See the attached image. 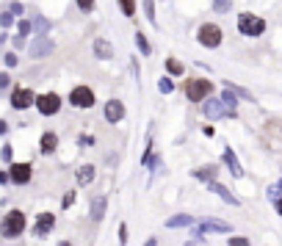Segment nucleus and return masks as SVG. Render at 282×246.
I'll use <instances>...</instances> for the list:
<instances>
[{
	"mask_svg": "<svg viewBox=\"0 0 282 246\" xmlns=\"http://www.w3.org/2000/svg\"><path fill=\"white\" fill-rule=\"evenodd\" d=\"M230 246H249V238H244V235H235V238H230Z\"/></svg>",
	"mask_w": 282,
	"mask_h": 246,
	"instance_id": "32",
	"label": "nucleus"
},
{
	"mask_svg": "<svg viewBox=\"0 0 282 246\" xmlns=\"http://www.w3.org/2000/svg\"><path fill=\"white\" fill-rule=\"evenodd\" d=\"M274 188H277V191H279V194H282V180H279V183H277V186H274Z\"/></svg>",
	"mask_w": 282,
	"mask_h": 246,
	"instance_id": "42",
	"label": "nucleus"
},
{
	"mask_svg": "<svg viewBox=\"0 0 282 246\" xmlns=\"http://www.w3.org/2000/svg\"><path fill=\"white\" fill-rule=\"evenodd\" d=\"M197 39H199V44H202V47H208V50H213V47H219V44H222L224 33H222V28H219V25L205 23V25H199Z\"/></svg>",
	"mask_w": 282,
	"mask_h": 246,
	"instance_id": "2",
	"label": "nucleus"
},
{
	"mask_svg": "<svg viewBox=\"0 0 282 246\" xmlns=\"http://www.w3.org/2000/svg\"><path fill=\"white\" fill-rule=\"evenodd\" d=\"M210 92H213V83H210V80H205V78H194V80L185 83V97H188L191 102L205 100Z\"/></svg>",
	"mask_w": 282,
	"mask_h": 246,
	"instance_id": "4",
	"label": "nucleus"
},
{
	"mask_svg": "<svg viewBox=\"0 0 282 246\" xmlns=\"http://www.w3.org/2000/svg\"><path fill=\"white\" fill-rule=\"evenodd\" d=\"M9 83H11V80H9V75H0V88H6Z\"/></svg>",
	"mask_w": 282,
	"mask_h": 246,
	"instance_id": "39",
	"label": "nucleus"
},
{
	"mask_svg": "<svg viewBox=\"0 0 282 246\" xmlns=\"http://www.w3.org/2000/svg\"><path fill=\"white\" fill-rule=\"evenodd\" d=\"M119 9L125 17H136V0H119Z\"/></svg>",
	"mask_w": 282,
	"mask_h": 246,
	"instance_id": "22",
	"label": "nucleus"
},
{
	"mask_svg": "<svg viewBox=\"0 0 282 246\" xmlns=\"http://www.w3.org/2000/svg\"><path fill=\"white\" fill-rule=\"evenodd\" d=\"M31 174H33L31 163H14V166L9 169V180L17 183V186H25V183L31 180Z\"/></svg>",
	"mask_w": 282,
	"mask_h": 246,
	"instance_id": "9",
	"label": "nucleus"
},
{
	"mask_svg": "<svg viewBox=\"0 0 282 246\" xmlns=\"http://www.w3.org/2000/svg\"><path fill=\"white\" fill-rule=\"evenodd\" d=\"M78 3V9L83 11V14H89V11H94V0H75Z\"/></svg>",
	"mask_w": 282,
	"mask_h": 246,
	"instance_id": "29",
	"label": "nucleus"
},
{
	"mask_svg": "<svg viewBox=\"0 0 282 246\" xmlns=\"http://www.w3.org/2000/svg\"><path fill=\"white\" fill-rule=\"evenodd\" d=\"M185 246H197V241H191V243H185Z\"/></svg>",
	"mask_w": 282,
	"mask_h": 246,
	"instance_id": "44",
	"label": "nucleus"
},
{
	"mask_svg": "<svg viewBox=\"0 0 282 246\" xmlns=\"http://www.w3.org/2000/svg\"><path fill=\"white\" fill-rule=\"evenodd\" d=\"M3 161H11V147H3Z\"/></svg>",
	"mask_w": 282,
	"mask_h": 246,
	"instance_id": "40",
	"label": "nucleus"
},
{
	"mask_svg": "<svg viewBox=\"0 0 282 246\" xmlns=\"http://www.w3.org/2000/svg\"><path fill=\"white\" fill-rule=\"evenodd\" d=\"M94 56H97V58H102V61H108V58L114 56V47L108 44L102 36H97V39H94Z\"/></svg>",
	"mask_w": 282,
	"mask_h": 246,
	"instance_id": "15",
	"label": "nucleus"
},
{
	"mask_svg": "<svg viewBox=\"0 0 282 246\" xmlns=\"http://www.w3.org/2000/svg\"><path fill=\"white\" fill-rule=\"evenodd\" d=\"M238 31L244 36H260L266 31V19L263 17H254V14H241L238 17Z\"/></svg>",
	"mask_w": 282,
	"mask_h": 246,
	"instance_id": "3",
	"label": "nucleus"
},
{
	"mask_svg": "<svg viewBox=\"0 0 282 246\" xmlns=\"http://www.w3.org/2000/svg\"><path fill=\"white\" fill-rule=\"evenodd\" d=\"M222 100H224V105H227V108H232V111H235V105H238V97H235V94H232V88H227V92L222 94Z\"/></svg>",
	"mask_w": 282,
	"mask_h": 246,
	"instance_id": "27",
	"label": "nucleus"
},
{
	"mask_svg": "<svg viewBox=\"0 0 282 246\" xmlns=\"http://www.w3.org/2000/svg\"><path fill=\"white\" fill-rule=\"evenodd\" d=\"M6 64H9V66H17V56H14V53H9V56H6Z\"/></svg>",
	"mask_w": 282,
	"mask_h": 246,
	"instance_id": "38",
	"label": "nucleus"
},
{
	"mask_svg": "<svg viewBox=\"0 0 282 246\" xmlns=\"http://www.w3.org/2000/svg\"><path fill=\"white\" fill-rule=\"evenodd\" d=\"M224 163L230 166V172L235 174V177H244V166H241V161L235 158V152H232V149H224Z\"/></svg>",
	"mask_w": 282,
	"mask_h": 246,
	"instance_id": "16",
	"label": "nucleus"
},
{
	"mask_svg": "<svg viewBox=\"0 0 282 246\" xmlns=\"http://www.w3.org/2000/svg\"><path fill=\"white\" fill-rule=\"evenodd\" d=\"M136 44H139V50L144 53V56H153V47H149V42H147L144 33H136Z\"/></svg>",
	"mask_w": 282,
	"mask_h": 246,
	"instance_id": "21",
	"label": "nucleus"
},
{
	"mask_svg": "<svg viewBox=\"0 0 282 246\" xmlns=\"http://www.w3.org/2000/svg\"><path fill=\"white\" fill-rule=\"evenodd\" d=\"M232 227L227 221H205L202 227H194V238H202L205 232H230Z\"/></svg>",
	"mask_w": 282,
	"mask_h": 246,
	"instance_id": "13",
	"label": "nucleus"
},
{
	"mask_svg": "<svg viewBox=\"0 0 282 246\" xmlns=\"http://www.w3.org/2000/svg\"><path fill=\"white\" fill-rule=\"evenodd\" d=\"M23 230H25V213L23 210H9L3 224H0L3 238H17V235H23Z\"/></svg>",
	"mask_w": 282,
	"mask_h": 246,
	"instance_id": "1",
	"label": "nucleus"
},
{
	"mask_svg": "<svg viewBox=\"0 0 282 246\" xmlns=\"http://www.w3.org/2000/svg\"><path fill=\"white\" fill-rule=\"evenodd\" d=\"M53 39H47V36H39V39H33V44H31V56L33 58H42V56H50L53 53Z\"/></svg>",
	"mask_w": 282,
	"mask_h": 246,
	"instance_id": "11",
	"label": "nucleus"
},
{
	"mask_svg": "<svg viewBox=\"0 0 282 246\" xmlns=\"http://www.w3.org/2000/svg\"><path fill=\"white\" fill-rule=\"evenodd\" d=\"M61 246H70V243H61Z\"/></svg>",
	"mask_w": 282,
	"mask_h": 246,
	"instance_id": "45",
	"label": "nucleus"
},
{
	"mask_svg": "<svg viewBox=\"0 0 282 246\" xmlns=\"http://www.w3.org/2000/svg\"><path fill=\"white\" fill-rule=\"evenodd\" d=\"M28 31H31V23L23 19V23H19V36H28Z\"/></svg>",
	"mask_w": 282,
	"mask_h": 246,
	"instance_id": "35",
	"label": "nucleus"
},
{
	"mask_svg": "<svg viewBox=\"0 0 282 246\" xmlns=\"http://www.w3.org/2000/svg\"><path fill=\"white\" fill-rule=\"evenodd\" d=\"M202 114L208 116V119H222V116H235V111H232V108H227L222 97H219V100H208V102H205V105H202Z\"/></svg>",
	"mask_w": 282,
	"mask_h": 246,
	"instance_id": "6",
	"label": "nucleus"
},
{
	"mask_svg": "<svg viewBox=\"0 0 282 246\" xmlns=\"http://www.w3.org/2000/svg\"><path fill=\"white\" fill-rule=\"evenodd\" d=\"M11 23H14V11H6V14L0 17V25H3V28H9Z\"/></svg>",
	"mask_w": 282,
	"mask_h": 246,
	"instance_id": "31",
	"label": "nucleus"
},
{
	"mask_svg": "<svg viewBox=\"0 0 282 246\" xmlns=\"http://www.w3.org/2000/svg\"><path fill=\"white\" fill-rule=\"evenodd\" d=\"M102 114H105L108 122H119L122 116H125V102H122V100H108L105 102V111H102Z\"/></svg>",
	"mask_w": 282,
	"mask_h": 246,
	"instance_id": "12",
	"label": "nucleus"
},
{
	"mask_svg": "<svg viewBox=\"0 0 282 246\" xmlns=\"http://www.w3.org/2000/svg\"><path fill=\"white\" fill-rule=\"evenodd\" d=\"M158 88H161V94H171V88H175V83H171L169 78H161V80H158Z\"/></svg>",
	"mask_w": 282,
	"mask_h": 246,
	"instance_id": "28",
	"label": "nucleus"
},
{
	"mask_svg": "<svg viewBox=\"0 0 282 246\" xmlns=\"http://www.w3.org/2000/svg\"><path fill=\"white\" fill-rule=\"evenodd\" d=\"M144 11H147V19L153 23V19H155V3H153V0H144Z\"/></svg>",
	"mask_w": 282,
	"mask_h": 246,
	"instance_id": "30",
	"label": "nucleus"
},
{
	"mask_svg": "<svg viewBox=\"0 0 282 246\" xmlns=\"http://www.w3.org/2000/svg\"><path fill=\"white\" fill-rule=\"evenodd\" d=\"M210 188L216 191V194L222 196V199H224L227 205H241V202H238V196H232V191H230V188H224L222 183H213V180H210Z\"/></svg>",
	"mask_w": 282,
	"mask_h": 246,
	"instance_id": "17",
	"label": "nucleus"
},
{
	"mask_svg": "<svg viewBox=\"0 0 282 246\" xmlns=\"http://www.w3.org/2000/svg\"><path fill=\"white\" fill-rule=\"evenodd\" d=\"M11 105H14L17 111H25V108L36 105V94H33L31 88H17V92L11 94Z\"/></svg>",
	"mask_w": 282,
	"mask_h": 246,
	"instance_id": "8",
	"label": "nucleus"
},
{
	"mask_svg": "<svg viewBox=\"0 0 282 246\" xmlns=\"http://www.w3.org/2000/svg\"><path fill=\"white\" fill-rule=\"evenodd\" d=\"M70 102H72L75 108H80V111H83V108L89 111V108L94 105V92L89 86H75L72 92H70Z\"/></svg>",
	"mask_w": 282,
	"mask_h": 246,
	"instance_id": "5",
	"label": "nucleus"
},
{
	"mask_svg": "<svg viewBox=\"0 0 282 246\" xmlns=\"http://www.w3.org/2000/svg\"><path fill=\"white\" fill-rule=\"evenodd\" d=\"M33 28H36V31H47V28H50V23H47V19H42V17H39L36 23H33Z\"/></svg>",
	"mask_w": 282,
	"mask_h": 246,
	"instance_id": "34",
	"label": "nucleus"
},
{
	"mask_svg": "<svg viewBox=\"0 0 282 246\" xmlns=\"http://www.w3.org/2000/svg\"><path fill=\"white\" fill-rule=\"evenodd\" d=\"M36 108H39V114L53 116V114H58V108H61V97L53 94V92H47V94H42V97H36Z\"/></svg>",
	"mask_w": 282,
	"mask_h": 246,
	"instance_id": "7",
	"label": "nucleus"
},
{
	"mask_svg": "<svg viewBox=\"0 0 282 246\" xmlns=\"http://www.w3.org/2000/svg\"><path fill=\"white\" fill-rule=\"evenodd\" d=\"M53 227H56V216H53V213H42V216L36 218V224H33V235L45 238Z\"/></svg>",
	"mask_w": 282,
	"mask_h": 246,
	"instance_id": "10",
	"label": "nucleus"
},
{
	"mask_svg": "<svg viewBox=\"0 0 282 246\" xmlns=\"http://www.w3.org/2000/svg\"><path fill=\"white\" fill-rule=\"evenodd\" d=\"M75 202V194H67L64 199H61V205H64V208H70V205Z\"/></svg>",
	"mask_w": 282,
	"mask_h": 246,
	"instance_id": "37",
	"label": "nucleus"
},
{
	"mask_svg": "<svg viewBox=\"0 0 282 246\" xmlns=\"http://www.w3.org/2000/svg\"><path fill=\"white\" fill-rule=\"evenodd\" d=\"M105 208H108V196L105 194L94 196V199H92V218H94V221H100V218L105 216Z\"/></svg>",
	"mask_w": 282,
	"mask_h": 246,
	"instance_id": "14",
	"label": "nucleus"
},
{
	"mask_svg": "<svg viewBox=\"0 0 282 246\" xmlns=\"http://www.w3.org/2000/svg\"><path fill=\"white\" fill-rule=\"evenodd\" d=\"M188 224H194V216H185V213H180V216H171V218H166V227H188Z\"/></svg>",
	"mask_w": 282,
	"mask_h": 246,
	"instance_id": "20",
	"label": "nucleus"
},
{
	"mask_svg": "<svg viewBox=\"0 0 282 246\" xmlns=\"http://www.w3.org/2000/svg\"><path fill=\"white\" fill-rule=\"evenodd\" d=\"M166 72L169 75H183V64L177 58H166Z\"/></svg>",
	"mask_w": 282,
	"mask_h": 246,
	"instance_id": "23",
	"label": "nucleus"
},
{
	"mask_svg": "<svg viewBox=\"0 0 282 246\" xmlns=\"http://www.w3.org/2000/svg\"><path fill=\"white\" fill-rule=\"evenodd\" d=\"M39 147H42V152H45V155L56 152V147H58V136H56V133H45V136H42V144H39Z\"/></svg>",
	"mask_w": 282,
	"mask_h": 246,
	"instance_id": "18",
	"label": "nucleus"
},
{
	"mask_svg": "<svg viewBox=\"0 0 282 246\" xmlns=\"http://www.w3.org/2000/svg\"><path fill=\"white\" fill-rule=\"evenodd\" d=\"M144 246H155V238H153V241H147V243H144Z\"/></svg>",
	"mask_w": 282,
	"mask_h": 246,
	"instance_id": "43",
	"label": "nucleus"
},
{
	"mask_svg": "<svg viewBox=\"0 0 282 246\" xmlns=\"http://www.w3.org/2000/svg\"><path fill=\"white\" fill-rule=\"evenodd\" d=\"M230 6H232V0H213V11H216V14H227Z\"/></svg>",
	"mask_w": 282,
	"mask_h": 246,
	"instance_id": "24",
	"label": "nucleus"
},
{
	"mask_svg": "<svg viewBox=\"0 0 282 246\" xmlns=\"http://www.w3.org/2000/svg\"><path fill=\"white\" fill-rule=\"evenodd\" d=\"M3 133H6V122L0 119V136H3Z\"/></svg>",
	"mask_w": 282,
	"mask_h": 246,
	"instance_id": "41",
	"label": "nucleus"
},
{
	"mask_svg": "<svg viewBox=\"0 0 282 246\" xmlns=\"http://www.w3.org/2000/svg\"><path fill=\"white\" fill-rule=\"evenodd\" d=\"M216 172H219L216 166H205V169H199V172H194V177H199V180H213Z\"/></svg>",
	"mask_w": 282,
	"mask_h": 246,
	"instance_id": "26",
	"label": "nucleus"
},
{
	"mask_svg": "<svg viewBox=\"0 0 282 246\" xmlns=\"http://www.w3.org/2000/svg\"><path fill=\"white\" fill-rule=\"evenodd\" d=\"M92 180H94V166H92V163L80 166V169H78V186H89Z\"/></svg>",
	"mask_w": 282,
	"mask_h": 246,
	"instance_id": "19",
	"label": "nucleus"
},
{
	"mask_svg": "<svg viewBox=\"0 0 282 246\" xmlns=\"http://www.w3.org/2000/svg\"><path fill=\"white\" fill-rule=\"evenodd\" d=\"M227 88H232V92H235L238 94V97H244V100H254V94L252 92H246V88H241V86H235V83H230V80H227Z\"/></svg>",
	"mask_w": 282,
	"mask_h": 246,
	"instance_id": "25",
	"label": "nucleus"
},
{
	"mask_svg": "<svg viewBox=\"0 0 282 246\" xmlns=\"http://www.w3.org/2000/svg\"><path fill=\"white\" fill-rule=\"evenodd\" d=\"M274 199V208H277V213L282 216V194H277V196H271Z\"/></svg>",
	"mask_w": 282,
	"mask_h": 246,
	"instance_id": "36",
	"label": "nucleus"
},
{
	"mask_svg": "<svg viewBox=\"0 0 282 246\" xmlns=\"http://www.w3.org/2000/svg\"><path fill=\"white\" fill-rule=\"evenodd\" d=\"M127 243V224H119V246Z\"/></svg>",
	"mask_w": 282,
	"mask_h": 246,
	"instance_id": "33",
	"label": "nucleus"
}]
</instances>
